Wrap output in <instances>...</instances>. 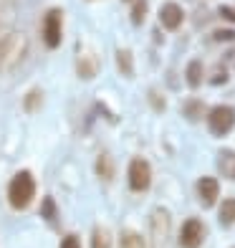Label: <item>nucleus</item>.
Here are the masks:
<instances>
[{"label": "nucleus", "mask_w": 235, "mask_h": 248, "mask_svg": "<svg viewBox=\"0 0 235 248\" xmlns=\"http://www.w3.org/2000/svg\"><path fill=\"white\" fill-rule=\"evenodd\" d=\"M215 43H235V28H215L212 31Z\"/></svg>", "instance_id": "21"}, {"label": "nucleus", "mask_w": 235, "mask_h": 248, "mask_svg": "<svg viewBox=\"0 0 235 248\" xmlns=\"http://www.w3.org/2000/svg\"><path fill=\"white\" fill-rule=\"evenodd\" d=\"M182 111H185V117H187L190 122H200L203 117H207L205 101H200V99H185Z\"/></svg>", "instance_id": "13"}, {"label": "nucleus", "mask_w": 235, "mask_h": 248, "mask_svg": "<svg viewBox=\"0 0 235 248\" xmlns=\"http://www.w3.org/2000/svg\"><path fill=\"white\" fill-rule=\"evenodd\" d=\"M149 104H152V109H157V111H164V96L157 92V89H149Z\"/></svg>", "instance_id": "23"}, {"label": "nucleus", "mask_w": 235, "mask_h": 248, "mask_svg": "<svg viewBox=\"0 0 235 248\" xmlns=\"http://www.w3.org/2000/svg\"><path fill=\"white\" fill-rule=\"evenodd\" d=\"M41 101H43V92L41 89H30L23 99V107H26V111H36L41 107Z\"/></svg>", "instance_id": "20"}, {"label": "nucleus", "mask_w": 235, "mask_h": 248, "mask_svg": "<svg viewBox=\"0 0 235 248\" xmlns=\"http://www.w3.org/2000/svg\"><path fill=\"white\" fill-rule=\"evenodd\" d=\"M218 170L222 177L235 180V152L233 150H220L218 152Z\"/></svg>", "instance_id": "11"}, {"label": "nucleus", "mask_w": 235, "mask_h": 248, "mask_svg": "<svg viewBox=\"0 0 235 248\" xmlns=\"http://www.w3.org/2000/svg\"><path fill=\"white\" fill-rule=\"evenodd\" d=\"M207 127L215 137H225V134L233 132L235 127V109L228 104H220V107H212L207 111Z\"/></svg>", "instance_id": "3"}, {"label": "nucleus", "mask_w": 235, "mask_h": 248, "mask_svg": "<svg viewBox=\"0 0 235 248\" xmlns=\"http://www.w3.org/2000/svg\"><path fill=\"white\" fill-rule=\"evenodd\" d=\"M218 220L225 225V228H230V225H235V198H228L220 202V210H218Z\"/></svg>", "instance_id": "15"}, {"label": "nucleus", "mask_w": 235, "mask_h": 248, "mask_svg": "<svg viewBox=\"0 0 235 248\" xmlns=\"http://www.w3.org/2000/svg\"><path fill=\"white\" fill-rule=\"evenodd\" d=\"M41 38L46 43V48L56 51L63 41V10L61 8H51L43 16V26H41Z\"/></svg>", "instance_id": "2"}, {"label": "nucleus", "mask_w": 235, "mask_h": 248, "mask_svg": "<svg viewBox=\"0 0 235 248\" xmlns=\"http://www.w3.org/2000/svg\"><path fill=\"white\" fill-rule=\"evenodd\" d=\"M195 190H197V195H200V200H203L205 208L215 205V200L220 195V185H218L215 177H200L195 183Z\"/></svg>", "instance_id": "7"}, {"label": "nucleus", "mask_w": 235, "mask_h": 248, "mask_svg": "<svg viewBox=\"0 0 235 248\" xmlns=\"http://www.w3.org/2000/svg\"><path fill=\"white\" fill-rule=\"evenodd\" d=\"M61 248H81V241H78V235H66V238L61 241Z\"/></svg>", "instance_id": "25"}, {"label": "nucleus", "mask_w": 235, "mask_h": 248, "mask_svg": "<svg viewBox=\"0 0 235 248\" xmlns=\"http://www.w3.org/2000/svg\"><path fill=\"white\" fill-rule=\"evenodd\" d=\"M160 23H162L164 31H170V33L180 31L182 23H185V10L177 3H164L160 8Z\"/></svg>", "instance_id": "6"}, {"label": "nucleus", "mask_w": 235, "mask_h": 248, "mask_svg": "<svg viewBox=\"0 0 235 248\" xmlns=\"http://www.w3.org/2000/svg\"><path fill=\"white\" fill-rule=\"evenodd\" d=\"M203 78H205V66L200 59H192L187 63V69H185V81L190 89H197V86H203Z\"/></svg>", "instance_id": "10"}, {"label": "nucleus", "mask_w": 235, "mask_h": 248, "mask_svg": "<svg viewBox=\"0 0 235 248\" xmlns=\"http://www.w3.org/2000/svg\"><path fill=\"white\" fill-rule=\"evenodd\" d=\"M96 175L102 177L104 183H111V180H114L117 167H114V162H111L109 155H99V157H96Z\"/></svg>", "instance_id": "14"}, {"label": "nucleus", "mask_w": 235, "mask_h": 248, "mask_svg": "<svg viewBox=\"0 0 235 248\" xmlns=\"http://www.w3.org/2000/svg\"><path fill=\"white\" fill-rule=\"evenodd\" d=\"M119 248H144V241H142L139 233L124 231V233H121V241H119Z\"/></svg>", "instance_id": "19"}, {"label": "nucleus", "mask_w": 235, "mask_h": 248, "mask_svg": "<svg viewBox=\"0 0 235 248\" xmlns=\"http://www.w3.org/2000/svg\"><path fill=\"white\" fill-rule=\"evenodd\" d=\"M43 216H46V218H53V216H56V202H53L51 198L43 200Z\"/></svg>", "instance_id": "26"}, {"label": "nucleus", "mask_w": 235, "mask_h": 248, "mask_svg": "<svg viewBox=\"0 0 235 248\" xmlns=\"http://www.w3.org/2000/svg\"><path fill=\"white\" fill-rule=\"evenodd\" d=\"M220 18H225L228 23H235V8H230V5H220Z\"/></svg>", "instance_id": "24"}, {"label": "nucleus", "mask_w": 235, "mask_h": 248, "mask_svg": "<svg viewBox=\"0 0 235 248\" xmlns=\"http://www.w3.org/2000/svg\"><path fill=\"white\" fill-rule=\"evenodd\" d=\"M225 81H228V69L225 66H218V69L212 71V76H210V84L212 86H222Z\"/></svg>", "instance_id": "22"}, {"label": "nucleus", "mask_w": 235, "mask_h": 248, "mask_svg": "<svg viewBox=\"0 0 235 248\" xmlns=\"http://www.w3.org/2000/svg\"><path fill=\"white\" fill-rule=\"evenodd\" d=\"M76 74L78 78H94L99 74V59L96 56H81L76 61Z\"/></svg>", "instance_id": "12"}, {"label": "nucleus", "mask_w": 235, "mask_h": 248, "mask_svg": "<svg viewBox=\"0 0 235 248\" xmlns=\"http://www.w3.org/2000/svg\"><path fill=\"white\" fill-rule=\"evenodd\" d=\"M225 61H228V63L233 66V69H235V48H233V51H230V53L225 56Z\"/></svg>", "instance_id": "27"}, {"label": "nucleus", "mask_w": 235, "mask_h": 248, "mask_svg": "<svg viewBox=\"0 0 235 248\" xmlns=\"http://www.w3.org/2000/svg\"><path fill=\"white\" fill-rule=\"evenodd\" d=\"M15 48H26L23 38L18 33H10V36L0 38V63H10V61H18V56L13 53Z\"/></svg>", "instance_id": "9"}, {"label": "nucleus", "mask_w": 235, "mask_h": 248, "mask_svg": "<svg viewBox=\"0 0 235 248\" xmlns=\"http://www.w3.org/2000/svg\"><path fill=\"white\" fill-rule=\"evenodd\" d=\"M205 241V225L197 218H187L180 231V246L182 248H200Z\"/></svg>", "instance_id": "5"}, {"label": "nucleus", "mask_w": 235, "mask_h": 248, "mask_svg": "<svg viewBox=\"0 0 235 248\" xmlns=\"http://www.w3.org/2000/svg\"><path fill=\"white\" fill-rule=\"evenodd\" d=\"M147 10H149V0H134L132 3V13H129V18H132V26H144V20H147Z\"/></svg>", "instance_id": "16"}, {"label": "nucleus", "mask_w": 235, "mask_h": 248, "mask_svg": "<svg viewBox=\"0 0 235 248\" xmlns=\"http://www.w3.org/2000/svg\"><path fill=\"white\" fill-rule=\"evenodd\" d=\"M149 223H152V241H154V246H162L164 238L170 235V216H167L164 210H154Z\"/></svg>", "instance_id": "8"}, {"label": "nucleus", "mask_w": 235, "mask_h": 248, "mask_svg": "<svg viewBox=\"0 0 235 248\" xmlns=\"http://www.w3.org/2000/svg\"><path fill=\"white\" fill-rule=\"evenodd\" d=\"M91 248H111V235L104 225H96L91 233Z\"/></svg>", "instance_id": "18"}, {"label": "nucleus", "mask_w": 235, "mask_h": 248, "mask_svg": "<svg viewBox=\"0 0 235 248\" xmlns=\"http://www.w3.org/2000/svg\"><path fill=\"white\" fill-rule=\"evenodd\" d=\"M33 195H36V180H33V175L28 170L15 172L8 185V202L15 210H26L30 205Z\"/></svg>", "instance_id": "1"}, {"label": "nucleus", "mask_w": 235, "mask_h": 248, "mask_svg": "<svg viewBox=\"0 0 235 248\" xmlns=\"http://www.w3.org/2000/svg\"><path fill=\"white\" fill-rule=\"evenodd\" d=\"M129 187L134 193H144V190H149L152 185V167L149 162L144 160V157H134L129 162Z\"/></svg>", "instance_id": "4"}, {"label": "nucleus", "mask_w": 235, "mask_h": 248, "mask_svg": "<svg viewBox=\"0 0 235 248\" xmlns=\"http://www.w3.org/2000/svg\"><path fill=\"white\" fill-rule=\"evenodd\" d=\"M117 69L121 71V76H134V56L127 48L117 51Z\"/></svg>", "instance_id": "17"}, {"label": "nucleus", "mask_w": 235, "mask_h": 248, "mask_svg": "<svg viewBox=\"0 0 235 248\" xmlns=\"http://www.w3.org/2000/svg\"><path fill=\"white\" fill-rule=\"evenodd\" d=\"M124 3H134V0H124Z\"/></svg>", "instance_id": "28"}]
</instances>
